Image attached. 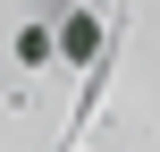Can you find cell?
Listing matches in <instances>:
<instances>
[{
  "label": "cell",
  "instance_id": "6da1fadb",
  "mask_svg": "<svg viewBox=\"0 0 160 152\" xmlns=\"http://www.w3.org/2000/svg\"><path fill=\"white\" fill-rule=\"evenodd\" d=\"M93 51H101V17H93V8H76V17L59 25V59H76V68H84Z\"/></svg>",
  "mask_w": 160,
  "mask_h": 152
},
{
  "label": "cell",
  "instance_id": "7a4b0ae2",
  "mask_svg": "<svg viewBox=\"0 0 160 152\" xmlns=\"http://www.w3.org/2000/svg\"><path fill=\"white\" fill-rule=\"evenodd\" d=\"M17 59H25V68L51 59V34H42V25H17Z\"/></svg>",
  "mask_w": 160,
  "mask_h": 152
}]
</instances>
